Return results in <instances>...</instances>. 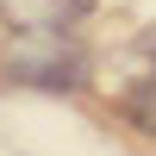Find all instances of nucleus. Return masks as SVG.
Listing matches in <instances>:
<instances>
[{
  "instance_id": "1",
  "label": "nucleus",
  "mask_w": 156,
  "mask_h": 156,
  "mask_svg": "<svg viewBox=\"0 0 156 156\" xmlns=\"http://www.w3.org/2000/svg\"><path fill=\"white\" fill-rule=\"evenodd\" d=\"M0 69H6V81L44 87V94H81L94 81V56L69 31H19V44L0 56Z\"/></svg>"
},
{
  "instance_id": "2",
  "label": "nucleus",
  "mask_w": 156,
  "mask_h": 156,
  "mask_svg": "<svg viewBox=\"0 0 156 156\" xmlns=\"http://www.w3.org/2000/svg\"><path fill=\"white\" fill-rule=\"evenodd\" d=\"M119 119L131 125V131L156 137V69H144V75H137V81L119 94Z\"/></svg>"
},
{
  "instance_id": "3",
  "label": "nucleus",
  "mask_w": 156,
  "mask_h": 156,
  "mask_svg": "<svg viewBox=\"0 0 156 156\" xmlns=\"http://www.w3.org/2000/svg\"><path fill=\"white\" fill-rule=\"evenodd\" d=\"M100 0H25V12L31 19L19 25V31H69L75 19H87Z\"/></svg>"
}]
</instances>
